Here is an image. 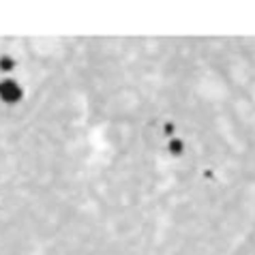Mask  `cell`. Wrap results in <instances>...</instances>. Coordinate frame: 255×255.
I'll list each match as a JSON object with an SVG mask.
<instances>
[{
  "instance_id": "2",
  "label": "cell",
  "mask_w": 255,
  "mask_h": 255,
  "mask_svg": "<svg viewBox=\"0 0 255 255\" xmlns=\"http://www.w3.org/2000/svg\"><path fill=\"white\" fill-rule=\"evenodd\" d=\"M167 152H169V157L172 159H180V157H185V152H187V139L180 135H174V137H169L167 139Z\"/></svg>"
},
{
  "instance_id": "3",
  "label": "cell",
  "mask_w": 255,
  "mask_h": 255,
  "mask_svg": "<svg viewBox=\"0 0 255 255\" xmlns=\"http://www.w3.org/2000/svg\"><path fill=\"white\" fill-rule=\"evenodd\" d=\"M15 71H17L15 56L9 52H2L0 54V75H15Z\"/></svg>"
},
{
  "instance_id": "1",
  "label": "cell",
  "mask_w": 255,
  "mask_h": 255,
  "mask_svg": "<svg viewBox=\"0 0 255 255\" xmlns=\"http://www.w3.org/2000/svg\"><path fill=\"white\" fill-rule=\"evenodd\" d=\"M26 90L15 75H0V103L15 108L24 101Z\"/></svg>"
}]
</instances>
